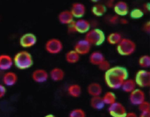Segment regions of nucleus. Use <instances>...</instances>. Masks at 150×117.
<instances>
[{"label":"nucleus","instance_id":"obj_5","mask_svg":"<svg viewBox=\"0 0 150 117\" xmlns=\"http://www.w3.org/2000/svg\"><path fill=\"white\" fill-rule=\"evenodd\" d=\"M45 49L50 54H58L63 49V43L60 39L56 37H52L49 39L45 42Z\"/></svg>","mask_w":150,"mask_h":117},{"label":"nucleus","instance_id":"obj_14","mask_svg":"<svg viewBox=\"0 0 150 117\" xmlns=\"http://www.w3.org/2000/svg\"><path fill=\"white\" fill-rule=\"evenodd\" d=\"M113 10L115 15L119 17H124L129 13V7L124 1H118L113 5Z\"/></svg>","mask_w":150,"mask_h":117},{"label":"nucleus","instance_id":"obj_42","mask_svg":"<svg viewBox=\"0 0 150 117\" xmlns=\"http://www.w3.org/2000/svg\"><path fill=\"white\" fill-rule=\"evenodd\" d=\"M90 1H91L92 2H93V3H98L100 0H90Z\"/></svg>","mask_w":150,"mask_h":117},{"label":"nucleus","instance_id":"obj_26","mask_svg":"<svg viewBox=\"0 0 150 117\" xmlns=\"http://www.w3.org/2000/svg\"><path fill=\"white\" fill-rule=\"evenodd\" d=\"M90 104L91 108L96 110H101L105 105L103 101L101 95L91 97L90 99Z\"/></svg>","mask_w":150,"mask_h":117},{"label":"nucleus","instance_id":"obj_23","mask_svg":"<svg viewBox=\"0 0 150 117\" xmlns=\"http://www.w3.org/2000/svg\"><path fill=\"white\" fill-rule=\"evenodd\" d=\"M136 88H137V86L134 80L132 78H127L126 80L124 81L120 88L124 92L129 94L134 90H135Z\"/></svg>","mask_w":150,"mask_h":117},{"label":"nucleus","instance_id":"obj_39","mask_svg":"<svg viewBox=\"0 0 150 117\" xmlns=\"http://www.w3.org/2000/svg\"><path fill=\"white\" fill-rule=\"evenodd\" d=\"M138 117H150V111L140 112Z\"/></svg>","mask_w":150,"mask_h":117},{"label":"nucleus","instance_id":"obj_29","mask_svg":"<svg viewBox=\"0 0 150 117\" xmlns=\"http://www.w3.org/2000/svg\"><path fill=\"white\" fill-rule=\"evenodd\" d=\"M129 16L132 19H139L143 17L144 13V11L140 8H134L129 12Z\"/></svg>","mask_w":150,"mask_h":117},{"label":"nucleus","instance_id":"obj_41","mask_svg":"<svg viewBox=\"0 0 150 117\" xmlns=\"http://www.w3.org/2000/svg\"><path fill=\"white\" fill-rule=\"evenodd\" d=\"M45 117H56V116L54 115H53V114L50 113V114H47V115H45Z\"/></svg>","mask_w":150,"mask_h":117},{"label":"nucleus","instance_id":"obj_32","mask_svg":"<svg viewBox=\"0 0 150 117\" xmlns=\"http://www.w3.org/2000/svg\"><path fill=\"white\" fill-rule=\"evenodd\" d=\"M138 108L140 112L150 111V104L148 101L145 100L141 103L139 105H138Z\"/></svg>","mask_w":150,"mask_h":117},{"label":"nucleus","instance_id":"obj_18","mask_svg":"<svg viewBox=\"0 0 150 117\" xmlns=\"http://www.w3.org/2000/svg\"><path fill=\"white\" fill-rule=\"evenodd\" d=\"M103 91L102 85L97 82H91L87 87V92L91 97L101 95Z\"/></svg>","mask_w":150,"mask_h":117},{"label":"nucleus","instance_id":"obj_27","mask_svg":"<svg viewBox=\"0 0 150 117\" xmlns=\"http://www.w3.org/2000/svg\"><path fill=\"white\" fill-rule=\"evenodd\" d=\"M101 97L105 105H110L117 101V97L115 94L111 91L104 92Z\"/></svg>","mask_w":150,"mask_h":117},{"label":"nucleus","instance_id":"obj_17","mask_svg":"<svg viewBox=\"0 0 150 117\" xmlns=\"http://www.w3.org/2000/svg\"><path fill=\"white\" fill-rule=\"evenodd\" d=\"M49 78L54 82H59L62 81L65 77V72L60 67H53L49 72Z\"/></svg>","mask_w":150,"mask_h":117},{"label":"nucleus","instance_id":"obj_34","mask_svg":"<svg viewBox=\"0 0 150 117\" xmlns=\"http://www.w3.org/2000/svg\"><path fill=\"white\" fill-rule=\"evenodd\" d=\"M6 93V87L2 84H0V99L3 98Z\"/></svg>","mask_w":150,"mask_h":117},{"label":"nucleus","instance_id":"obj_7","mask_svg":"<svg viewBox=\"0 0 150 117\" xmlns=\"http://www.w3.org/2000/svg\"><path fill=\"white\" fill-rule=\"evenodd\" d=\"M38 42L36 36L33 33H25L19 38V43L20 46L24 49H28L33 47Z\"/></svg>","mask_w":150,"mask_h":117},{"label":"nucleus","instance_id":"obj_16","mask_svg":"<svg viewBox=\"0 0 150 117\" xmlns=\"http://www.w3.org/2000/svg\"><path fill=\"white\" fill-rule=\"evenodd\" d=\"M13 66V57L8 54H0V70L9 71Z\"/></svg>","mask_w":150,"mask_h":117},{"label":"nucleus","instance_id":"obj_24","mask_svg":"<svg viewBox=\"0 0 150 117\" xmlns=\"http://www.w3.org/2000/svg\"><path fill=\"white\" fill-rule=\"evenodd\" d=\"M91 13L93 15L97 17L103 16L107 11V6L102 4L96 3L91 9Z\"/></svg>","mask_w":150,"mask_h":117},{"label":"nucleus","instance_id":"obj_25","mask_svg":"<svg viewBox=\"0 0 150 117\" xmlns=\"http://www.w3.org/2000/svg\"><path fill=\"white\" fill-rule=\"evenodd\" d=\"M122 35L117 32H114L109 33L105 37V40L110 45L116 46L122 39Z\"/></svg>","mask_w":150,"mask_h":117},{"label":"nucleus","instance_id":"obj_36","mask_svg":"<svg viewBox=\"0 0 150 117\" xmlns=\"http://www.w3.org/2000/svg\"><path fill=\"white\" fill-rule=\"evenodd\" d=\"M142 29L145 32L147 33H149L150 32V22L149 20L144 24L142 26Z\"/></svg>","mask_w":150,"mask_h":117},{"label":"nucleus","instance_id":"obj_31","mask_svg":"<svg viewBox=\"0 0 150 117\" xmlns=\"http://www.w3.org/2000/svg\"><path fill=\"white\" fill-rule=\"evenodd\" d=\"M97 67L100 70L105 72L107 71L111 66L110 61L106 59H104L97 66Z\"/></svg>","mask_w":150,"mask_h":117},{"label":"nucleus","instance_id":"obj_4","mask_svg":"<svg viewBox=\"0 0 150 117\" xmlns=\"http://www.w3.org/2000/svg\"><path fill=\"white\" fill-rule=\"evenodd\" d=\"M137 50V44L132 39L122 37L116 45V50L121 56H129L133 54Z\"/></svg>","mask_w":150,"mask_h":117},{"label":"nucleus","instance_id":"obj_38","mask_svg":"<svg viewBox=\"0 0 150 117\" xmlns=\"http://www.w3.org/2000/svg\"><path fill=\"white\" fill-rule=\"evenodd\" d=\"M124 117H138V116L134 112H127Z\"/></svg>","mask_w":150,"mask_h":117},{"label":"nucleus","instance_id":"obj_37","mask_svg":"<svg viewBox=\"0 0 150 117\" xmlns=\"http://www.w3.org/2000/svg\"><path fill=\"white\" fill-rule=\"evenodd\" d=\"M119 23L121 25H125L128 23V20L127 19H126L125 18H124V17H121V18H120Z\"/></svg>","mask_w":150,"mask_h":117},{"label":"nucleus","instance_id":"obj_10","mask_svg":"<svg viewBox=\"0 0 150 117\" xmlns=\"http://www.w3.org/2000/svg\"><path fill=\"white\" fill-rule=\"evenodd\" d=\"M31 77L33 81L36 83H45L49 79V72L44 68H36L32 73Z\"/></svg>","mask_w":150,"mask_h":117},{"label":"nucleus","instance_id":"obj_40","mask_svg":"<svg viewBox=\"0 0 150 117\" xmlns=\"http://www.w3.org/2000/svg\"><path fill=\"white\" fill-rule=\"evenodd\" d=\"M144 10L146 11H149V9H150V5H149V4L148 2L146 4H145L144 5Z\"/></svg>","mask_w":150,"mask_h":117},{"label":"nucleus","instance_id":"obj_6","mask_svg":"<svg viewBox=\"0 0 150 117\" xmlns=\"http://www.w3.org/2000/svg\"><path fill=\"white\" fill-rule=\"evenodd\" d=\"M134 80L138 88L142 89L148 87L150 85V71L141 68L137 71Z\"/></svg>","mask_w":150,"mask_h":117},{"label":"nucleus","instance_id":"obj_1","mask_svg":"<svg viewBox=\"0 0 150 117\" xmlns=\"http://www.w3.org/2000/svg\"><path fill=\"white\" fill-rule=\"evenodd\" d=\"M128 71L125 67L115 66L104 72V81L109 88L118 90L121 88L124 81L128 78Z\"/></svg>","mask_w":150,"mask_h":117},{"label":"nucleus","instance_id":"obj_11","mask_svg":"<svg viewBox=\"0 0 150 117\" xmlns=\"http://www.w3.org/2000/svg\"><path fill=\"white\" fill-rule=\"evenodd\" d=\"M92 46L84 39L78 40L74 46L73 49L81 56L90 53Z\"/></svg>","mask_w":150,"mask_h":117},{"label":"nucleus","instance_id":"obj_8","mask_svg":"<svg viewBox=\"0 0 150 117\" xmlns=\"http://www.w3.org/2000/svg\"><path fill=\"white\" fill-rule=\"evenodd\" d=\"M108 112L111 117H124L127 112L125 106L117 101L108 105Z\"/></svg>","mask_w":150,"mask_h":117},{"label":"nucleus","instance_id":"obj_20","mask_svg":"<svg viewBox=\"0 0 150 117\" xmlns=\"http://www.w3.org/2000/svg\"><path fill=\"white\" fill-rule=\"evenodd\" d=\"M105 59L104 54L98 50H95L90 53L88 57V61L90 64L97 66L102 61Z\"/></svg>","mask_w":150,"mask_h":117},{"label":"nucleus","instance_id":"obj_2","mask_svg":"<svg viewBox=\"0 0 150 117\" xmlns=\"http://www.w3.org/2000/svg\"><path fill=\"white\" fill-rule=\"evenodd\" d=\"M13 66L18 70H25L33 65V58L29 51L22 50L15 53L13 57Z\"/></svg>","mask_w":150,"mask_h":117},{"label":"nucleus","instance_id":"obj_13","mask_svg":"<svg viewBox=\"0 0 150 117\" xmlns=\"http://www.w3.org/2000/svg\"><path fill=\"white\" fill-rule=\"evenodd\" d=\"M70 11L74 18H82L86 14V6L81 2H74L72 4Z\"/></svg>","mask_w":150,"mask_h":117},{"label":"nucleus","instance_id":"obj_21","mask_svg":"<svg viewBox=\"0 0 150 117\" xmlns=\"http://www.w3.org/2000/svg\"><path fill=\"white\" fill-rule=\"evenodd\" d=\"M67 92L70 97L76 98L80 97L82 92V88L79 84L73 83L68 86Z\"/></svg>","mask_w":150,"mask_h":117},{"label":"nucleus","instance_id":"obj_3","mask_svg":"<svg viewBox=\"0 0 150 117\" xmlns=\"http://www.w3.org/2000/svg\"><path fill=\"white\" fill-rule=\"evenodd\" d=\"M84 35V39L91 46H99L102 45L105 41L106 36L104 32L101 29L97 27H91Z\"/></svg>","mask_w":150,"mask_h":117},{"label":"nucleus","instance_id":"obj_30","mask_svg":"<svg viewBox=\"0 0 150 117\" xmlns=\"http://www.w3.org/2000/svg\"><path fill=\"white\" fill-rule=\"evenodd\" d=\"M69 117H86V113L83 109L77 108L72 109L70 112Z\"/></svg>","mask_w":150,"mask_h":117},{"label":"nucleus","instance_id":"obj_33","mask_svg":"<svg viewBox=\"0 0 150 117\" xmlns=\"http://www.w3.org/2000/svg\"><path fill=\"white\" fill-rule=\"evenodd\" d=\"M119 19H120V17L118 15L115 14L114 15L111 16V17L108 19V22L110 23L112 25H115L119 23Z\"/></svg>","mask_w":150,"mask_h":117},{"label":"nucleus","instance_id":"obj_19","mask_svg":"<svg viewBox=\"0 0 150 117\" xmlns=\"http://www.w3.org/2000/svg\"><path fill=\"white\" fill-rule=\"evenodd\" d=\"M57 19L60 23L65 25H69L74 20L70 10H64L61 11L58 15Z\"/></svg>","mask_w":150,"mask_h":117},{"label":"nucleus","instance_id":"obj_15","mask_svg":"<svg viewBox=\"0 0 150 117\" xmlns=\"http://www.w3.org/2000/svg\"><path fill=\"white\" fill-rule=\"evenodd\" d=\"M18 80V75L15 72L7 71L4 74L2 81L5 87H12L16 84Z\"/></svg>","mask_w":150,"mask_h":117},{"label":"nucleus","instance_id":"obj_12","mask_svg":"<svg viewBox=\"0 0 150 117\" xmlns=\"http://www.w3.org/2000/svg\"><path fill=\"white\" fill-rule=\"evenodd\" d=\"M74 26L76 33L85 34L90 29L91 25L88 20L82 18L74 20Z\"/></svg>","mask_w":150,"mask_h":117},{"label":"nucleus","instance_id":"obj_22","mask_svg":"<svg viewBox=\"0 0 150 117\" xmlns=\"http://www.w3.org/2000/svg\"><path fill=\"white\" fill-rule=\"evenodd\" d=\"M65 60L69 64H73L77 63L80 59V56L74 50H70L67 51L64 56Z\"/></svg>","mask_w":150,"mask_h":117},{"label":"nucleus","instance_id":"obj_35","mask_svg":"<svg viewBox=\"0 0 150 117\" xmlns=\"http://www.w3.org/2000/svg\"><path fill=\"white\" fill-rule=\"evenodd\" d=\"M74 20L72 22H71L70 23H69V25H67V32H68L69 33H76V32H75V30H74Z\"/></svg>","mask_w":150,"mask_h":117},{"label":"nucleus","instance_id":"obj_9","mask_svg":"<svg viewBox=\"0 0 150 117\" xmlns=\"http://www.w3.org/2000/svg\"><path fill=\"white\" fill-rule=\"evenodd\" d=\"M145 100L146 94L142 88H136L129 93V101L134 105L138 106Z\"/></svg>","mask_w":150,"mask_h":117},{"label":"nucleus","instance_id":"obj_28","mask_svg":"<svg viewBox=\"0 0 150 117\" xmlns=\"http://www.w3.org/2000/svg\"><path fill=\"white\" fill-rule=\"evenodd\" d=\"M138 65L143 69H147L150 67V56L148 54L141 55L138 60Z\"/></svg>","mask_w":150,"mask_h":117}]
</instances>
